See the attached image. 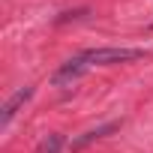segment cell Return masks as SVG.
I'll return each mask as SVG.
<instances>
[{
    "instance_id": "cell-1",
    "label": "cell",
    "mask_w": 153,
    "mask_h": 153,
    "mask_svg": "<svg viewBox=\"0 0 153 153\" xmlns=\"http://www.w3.org/2000/svg\"><path fill=\"white\" fill-rule=\"evenodd\" d=\"M141 57H147L144 48H87V51H81V54L69 57V60L54 72L51 81H54L57 87H66V84H72V81H78L81 75H84L87 69H93V66H117V63H132V60H141Z\"/></svg>"
},
{
    "instance_id": "cell-2",
    "label": "cell",
    "mask_w": 153,
    "mask_h": 153,
    "mask_svg": "<svg viewBox=\"0 0 153 153\" xmlns=\"http://www.w3.org/2000/svg\"><path fill=\"white\" fill-rule=\"evenodd\" d=\"M30 96H33V87H21V90H15V93H12V96L6 99L3 111H0V126L6 129V126L12 123V117L18 114V108H21V105H24V102H27Z\"/></svg>"
},
{
    "instance_id": "cell-3",
    "label": "cell",
    "mask_w": 153,
    "mask_h": 153,
    "mask_svg": "<svg viewBox=\"0 0 153 153\" xmlns=\"http://www.w3.org/2000/svg\"><path fill=\"white\" fill-rule=\"evenodd\" d=\"M117 126H120V123H117V120H111V123H102V126H96V129H87V132H84L81 138H75V141H72L69 147H72V150H81V147L93 144L96 138H105V135H108V132H114Z\"/></svg>"
},
{
    "instance_id": "cell-4",
    "label": "cell",
    "mask_w": 153,
    "mask_h": 153,
    "mask_svg": "<svg viewBox=\"0 0 153 153\" xmlns=\"http://www.w3.org/2000/svg\"><path fill=\"white\" fill-rule=\"evenodd\" d=\"M63 147V138L60 135H51V138H45L42 144H39V153H57Z\"/></svg>"
}]
</instances>
